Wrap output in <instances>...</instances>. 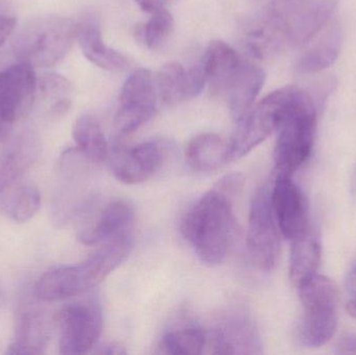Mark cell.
<instances>
[{
  "instance_id": "obj_27",
  "label": "cell",
  "mask_w": 356,
  "mask_h": 355,
  "mask_svg": "<svg viewBox=\"0 0 356 355\" xmlns=\"http://www.w3.org/2000/svg\"><path fill=\"white\" fill-rule=\"evenodd\" d=\"M72 85L68 79L58 73H44L38 77L35 100L47 106L50 116H65L72 104Z\"/></svg>"
},
{
  "instance_id": "obj_9",
  "label": "cell",
  "mask_w": 356,
  "mask_h": 355,
  "mask_svg": "<svg viewBox=\"0 0 356 355\" xmlns=\"http://www.w3.org/2000/svg\"><path fill=\"white\" fill-rule=\"evenodd\" d=\"M159 96L156 77L147 69L134 71L121 88L115 116L119 138L127 137L152 120L158 112Z\"/></svg>"
},
{
  "instance_id": "obj_13",
  "label": "cell",
  "mask_w": 356,
  "mask_h": 355,
  "mask_svg": "<svg viewBox=\"0 0 356 355\" xmlns=\"http://www.w3.org/2000/svg\"><path fill=\"white\" fill-rule=\"evenodd\" d=\"M271 199L280 231L286 239L294 241L311 229L307 199L291 175L276 174Z\"/></svg>"
},
{
  "instance_id": "obj_26",
  "label": "cell",
  "mask_w": 356,
  "mask_h": 355,
  "mask_svg": "<svg viewBox=\"0 0 356 355\" xmlns=\"http://www.w3.org/2000/svg\"><path fill=\"white\" fill-rule=\"evenodd\" d=\"M321 244L309 229L305 235L292 241L290 260V279L295 286L317 273L321 262Z\"/></svg>"
},
{
  "instance_id": "obj_18",
  "label": "cell",
  "mask_w": 356,
  "mask_h": 355,
  "mask_svg": "<svg viewBox=\"0 0 356 355\" xmlns=\"http://www.w3.org/2000/svg\"><path fill=\"white\" fill-rule=\"evenodd\" d=\"M41 154V142L33 131H25L0 154V193L21 179Z\"/></svg>"
},
{
  "instance_id": "obj_2",
  "label": "cell",
  "mask_w": 356,
  "mask_h": 355,
  "mask_svg": "<svg viewBox=\"0 0 356 355\" xmlns=\"http://www.w3.org/2000/svg\"><path fill=\"white\" fill-rule=\"evenodd\" d=\"M131 244L133 238L108 242L76 266L48 271L38 281L35 295L43 302H58L93 289L122 264Z\"/></svg>"
},
{
  "instance_id": "obj_15",
  "label": "cell",
  "mask_w": 356,
  "mask_h": 355,
  "mask_svg": "<svg viewBox=\"0 0 356 355\" xmlns=\"http://www.w3.org/2000/svg\"><path fill=\"white\" fill-rule=\"evenodd\" d=\"M135 210L129 202L115 200L106 204L94 224L81 231L79 240L86 245H104L108 242L133 238Z\"/></svg>"
},
{
  "instance_id": "obj_12",
  "label": "cell",
  "mask_w": 356,
  "mask_h": 355,
  "mask_svg": "<svg viewBox=\"0 0 356 355\" xmlns=\"http://www.w3.org/2000/svg\"><path fill=\"white\" fill-rule=\"evenodd\" d=\"M169 154L166 141L154 140L134 147H127L120 142L114 144L110 151L111 169L121 183L138 185L156 174Z\"/></svg>"
},
{
  "instance_id": "obj_31",
  "label": "cell",
  "mask_w": 356,
  "mask_h": 355,
  "mask_svg": "<svg viewBox=\"0 0 356 355\" xmlns=\"http://www.w3.org/2000/svg\"><path fill=\"white\" fill-rule=\"evenodd\" d=\"M17 19L8 13L0 10V47L6 43L16 28Z\"/></svg>"
},
{
  "instance_id": "obj_4",
  "label": "cell",
  "mask_w": 356,
  "mask_h": 355,
  "mask_svg": "<svg viewBox=\"0 0 356 355\" xmlns=\"http://www.w3.org/2000/svg\"><path fill=\"white\" fill-rule=\"evenodd\" d=\"M305 91L294 87L280 88L268 94L238 121L236 131L228 142L229 160H238L263 143L282 126Z\"/></svg>"
},
{
  "instance_id": "obj_1",
  "label": "cell",
  "mask_w": 356,
  "mask_h": 355,
  "mask_svg": "<svg viewBox=\"0 0 356 355\" xmlns=\"http://www.w3.org/2000/svg\"><path fill=\"white\" fill-rule=\"evenodd\" d=\"M232 196L213 187L200 198L181 222V233L201 262L221 264L227 256L234 229Z\"/></svg>"
},
{
  "instance_id": "obj_16",
  "label": "cell",
  "mask_w": 356,
  "mask_h": 355,
  "mask_svg": "<svg viewBox=\"0 0 356 355\" xmlns=\"http://www.w3.org/2000/svg\"><path fill=\"white\" fill-rule=\"evenodd\" d=\"M213 354H261V340L254 324L243 315H232L218 323L211 335Z\"/></svg>"
},
{
  "instance_id": "obj_14",
  "label": "cell",
  "mask_w": 356,
  "mask_h": 355,
  "mask_svg": "<svg viewBox=\"0 0 356 355\" xmlns=\"http://www.w3.org/2000/svg\"><path fill=\"white\" fill-rule=\"evenodd\" d=\"M160 99L169 106H177L198 96L207 85L202 65L184 68L178 62L167 63L156 76Z\"/></svg>"
},
{
  "instance_id": "obj_24",
  "label": "cell",
  "mask_w": 356,
  "mask_h": 355,
  "mask_svg": "<svg viewBox=\"0 0 356 355\" xmlns=\"http://www.w3.org/2000/svg\"><path fill=\"white\" fill-rule=\"evenodd\" d=\"M40 208L41 194L31 181L19 179L0 193V210L14 222H27L35 217Z\"/></svg>"
},
{
  "instance_id": "obj_6",
  "label": "cell",
  "mask_w": 356,
  "mask_h": 355,
  "mask_svg": "<svg viewBox=\"0 0 356 355\" xmlns=\"http://www.w3.org/2000/svg\"><path fill=\"white\" fill-rule=\"evenodd\" d=\"M316 127L317 108L305 92L277 131L273 154L277 173L292 176L307 162L313 151Z\"/></svg>"
},
{
  "instance_id": "obj_10",
  "label": "cell",
  "mask_w": 356,
  "mask_h": 355,
  "mask_svg": "<svg viewBox=\"0 0 356 355\" xmlns=\"http://www.w3.org/2000/svg\"><path fill=\"white\" fill-rule=\"evenodd\" d=\"M37 81L35 68L25 63L0 71V141L8 139L15 125L33 110Z\"/></svg>"
},
{
  "instance_id": "obj_22",
  "label": "cell",
  "mask_w": 356,
  "mask_h": 355,
  "mask_svg": "<svg viewBox=\"0 0 356 355\" xmlns=\"http://www.w3.org/2000/svg\"><path fill=\"white\" fill-rule=\"evenodd\" d=\"M265 72L259 65L244 60L225 94L230 116L236 122L254 106L255 99L265 83Z\"/></svg>"
},
{
  "instance_id": "obj_8",
  "label": "cell",
  "mask_w": 356,
  "mask_h": 355,
  "mask_svg": "<svg viewBox=\"0 0 356 355\" xmlns=\"http://www.w3.org/2000/svg\"><path fill=\"white\" fill-rule=\"evenodd\" d=\"M272 206L271 189L259 188L251 204L247 231V250L259 270L269 272L277 265L280 254V231Z\"/></svg>"
},
{
  "instance_id": "obj_34",
  "label": "cell",
  "mask_w": 356,
  "mask_h": 355,
  "mask_svg": "<svg viewBox=\"0 0 356 355\" xmlns=\"http://www.w3.org/2000/svg\"><path fill=\"white\" fill-rule=\"evenodd\" d=\"M97 354H106V355H120L127 354V350L124 347L119 345V344L108 343L106 345L100 347V350H98Z\"/></svg>"
},
{
  "instance_id": "obj_30",
  "label": "cell",
  "mask_w": 356,
  "mask_h": 355,
  "mask_svg": "<svg viewBox=\"0 0 356 355\" xmlns=\"http://www.w3.org/2000/svg\"><path fill=\"white\" fill-rule=\"evenodd\" d=\"M175 28V19L166 10L152 14L140 31V38L150 50H158L168 41Z\"/></svg>"
},
{
  "instance_id": "obj_20",
  "label": "cell",
  "mask_w": 356,
  "mask_h": 355,
  "mask_svg": "<svg viewBox=\"0 0 356 355\" xmlns=\"http://www.w3.org/2000/svg\"><path fill=\"white\" fill-rule=\"evenodd\" d=\"M77 42L86 58L108 71H123L129 67L127 56L108 47L102 39L99 22L94 16L77 23Z\"/></svg>"
},
{
  "instance_id": "obj_17",
  "label": "cell",
  "mask_w": 356,
  "mask_h": 355,
  "mask_svg": "<svg viewBox=\"0 0 356 355\" xmlns=\"http://www.w3.org/2000/svg\"><path fill=\"white\" fill-rule=\"evenodd\" d=\"M243 62L244 58L232 46L221 40L211 41L201 60L211 93L225 95Z\"/></svg>"
},
{
  "instance_id": "obj_25",
  "label": "cell",
  "mask_w": 356,
  "mask_h": 355,
  "mask_svg": "<svg viewBox=\"0 0 356 355\" xmlns=\"http://www.w3.org/2000/svg\"><path fill=\"white\" fill-rule=\"evenodd\" d=\"M76 149L85 160L100 164L108 158V142L102 125L92 115L85 114L76 119L72 129Z\"/></svg>"
},
{
  "instance_id": "obj_5",
  "label": "cell",
  "mask_w": 356,
  "mask_h": 355,
  "mask_svg": "<svg viewBox=\"0 0 356 355\" xmlns=\"http://www.w3.org/2000/svg\"><path fill=\"white\" fill-rule=\"evenodd\" d=\"M297 287L305 308L297 327V339L305 347H321L332 339L338 329V287L332 279L317 273Z\"/></svg>"
},
{
  "instance_id": "obj_19",
  "label": "cell",
  "mask_w": 356,
  "mask_h": 355,
  "mask_svg": "<svg viewBox=\"0 0 356 355\" xmlns=\"http://www.w3.org/2000/svg\"><path fill=\"white\" fill-rule=\"evenodd\" d=\"M51 327L45 313L38 308H26L17 321L15 340L6 354L40 355L45 354Z\"/></svg>"
},
{
  "instance_id": "obj_33",
  "label": "cell",
  "mask_w": 356,
  "mask_h": 355,
  "mask_svg": "<svg viewBox=\"0 0 356 355\" xmlns=\"http://www.w3.org/2000/svg\"><path fill=\"white\" fill-rule=\"evenodd\" d=\"M338 354H356V335L355 333H347L343 336L342 339L339 341Z\"/></svg>"
},
{
  "instance_id": "obj_36",
  "label": "cell",
  "mask_w": 356,
  "mask_h": 355,
  "mask_svg": "<svg viewBox=\"0 0 356 355\" xmlns=\"http://www.w3.org/2000/svg\"><path fill=\"white\" fill-rule=\"evenodd\" d=\"M347 312L351 317L356 319V297L350 300L347 304Z\"/></svg>"
},
{
  "instance_id": "obj_28",
  "label": "cell",
  "mask_w": 356,
  "mask_h": 355,
  "mask_svg": "<svg viewBox=\"0 0 356 355\" xmlns=\"http://www.w3.org/2000/svg\"><path fill=\"white\" fill-rule=\"evenodd\" d=\"M242 37L243 44L249 54L261 60L269 58L284 43L267 17L247 23Z\"/></svg>"
},
{
  "instance_id": "obj_3",
  "label": "cell",
  "mask_w": 356,
  "mask_h": 355,
  "mask_svg": "<svg viewBox=\"0 0 356 355\" xmlns=\"http://www.w3.org/2000/svg\"><path fill=\"white\" fill-rule=\"evenodd\" d=\"M77 22L58 15L27 21L12 40L18 62L33 68H50L64 60L76 40Z\"/></svg>"
},
{
  "instance_id": "obj_7",
  "label": "cell",
  "mask_w": 356,
  "mask_h": 355,
  "mask_svg": "<svg viewBox=\"0 0 356 355\" xmlns=\"http://www.w3.org/2000/svg\"><path fill=\"white\" fill-rule=\"evenodd\" d=\"M332 0H271L268 20L284 43L305 46L334 18Z\"/></svg>"
},
{
  "instance_id": "obj_37",
  "label": "cell",
  "mask_w": 356,
  "mask_h": 355,
  "mask_svg": "<svg viewBox=\"0 0 356 355\" xmlns=\"http://www.w3.org/2000/svg\"><path fill=\"white\" fill-rule=\"evenodd\" d=\"M0 298H1V295H0Z\"/></svg>"
},
{
  "instance_id": "obj_32",
  "label": "cell",
  "mask_w": 356,
  "mask_h": 355,
  "mask_svg": "<svg viewBox=\"0 0 356 355\" xmlns=\"http://www.w3.org/2000/svg\"><path fill=\"white\" fill-rule=\"evenodd\" d=\"M135 1L144 12L154 14L160 10H166L167 4L170 0H135Z\"/></svg>"
},
{
  "instance_id": "obj_11",
  "label": "cell",
  "mask_w": 356,
  "mask_h": 355,
  "mask_svg": "<svg viewBox=\"0 0 356 355\" xmlns=\"http://www.w3.org/2000/svg\"><path fill=\"white\" fill-rule=\"evenodd\" d=\"M58 325L60 354H88L102 336V310L95 302L66 304L58 313Z\"/></svg>"
},
{
  "instance_id": "obj_29",
  "label": "cell",
  "mask_w": 356,
  "mask_h": 355,
  "mask_svg": "<svg viewBox=\"0 0 356 355\" xmlns=\"http://www.w3.org/2000/svg\"><path fill=\"white\" fill-rule=\"evenodd\" d=\"M207 335L201 327L186 325L165 333L161 348L167 354H200L207 345Z\"/></svg>"
},
{
  "instance_id": "obj_35",
  "label": "cell",
  "mask_w": 356,
  "mask_h": 355,
  "mask_svg": "<svg viewBox=\"0 0 356 355\" xmlns=\"http://www.w3.org/2000/svg\"><path fill=\"white\" fill-rule=\"evenodd\" d=\"M346 289L353 297H356V266L353 267L347 275Z\"/></svg>"
},
{
  "instance_id": "obj_21",
  "label": "cell",
  "mask_w": 356,
  "mask_h": 355,
  "mask_svg": "<svg viewBox=\"0 0 356 355\" xmlns=\"http://www.w3.org/2000/svg\"><path fill=\"white\" fill-rule=\"evenodd\" d=\"M303 47L299 56L297 70L303 74L321 72L334 64L341 47V31L339 23L330 20L319 33H316Z\"/></svg>"
},
{
  "instance_id": "obj_23",
  "label": "cell",
  "mask_w": 356,
  "mask_h": 355,
  "mask_svg": "<svg viewBox=\"0 0 356 355\" xmlns=\"http://www.w3.org/2000/svg\"><path fill=\"white\" fill-rule=\"evenodd\" d=\"M186 162L193 170L211 172L229 160L228 142L215 133H202L188 142L184 152Z\"/></svg>"
}]
</instances>
